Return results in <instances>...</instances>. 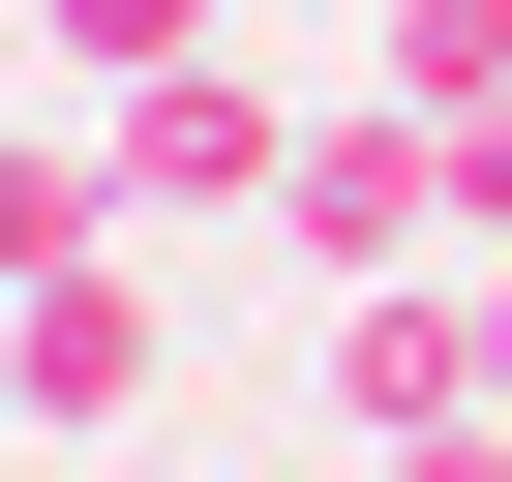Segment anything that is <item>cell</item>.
<instances>
[{
  "label": "cell",
  "mask_w": 512,
  "mask_h": 482,
  "mask_svg": "<svg viewBox=\"0 0 512 482\" xmlns=\"http://www.w3.org/2000/svg\"><path fill=\"white\" fill-rule=\"evenodd\" d=\"M452 241H482V211H452V121H422V91H302L272 272H302V302H362V272H452Z\"/></svg>",
  "instance_id": "obj_1"
},
{
  "label": "cell",
  "mask_w": 512,
  "mask_h": 482,
  "mask_svg": "<svg viewBox=\"0 0 512 482\" xmlns=\"http://www.w3.org/2000/svg\"><path fill=\"white\" fill-rule=\"evenodd\" d=\"M91 151H121V241H272V181H302V91L211 31L181 91H91Z\"/></svg>",
  "instance_id": "obj_2"
},
{
  "label": "cell",
  "mask_w": 512,
  "mask_h": 482,
  "mask_svg": "<svg viewBox=\"0 0 512 482\" xmlns=\"http://www.w3.org/2000/svg\"><path fill=\"white\" fill-rule=\"evenodd\" d=\"M151 272H121V241H91V272H31V302H0V422H31V452H151Z\"/></svg>",
  "instance_id": "obj_3"
},
{
  "label": "cell",
  "mask_w": 512,
  "mask_h": 482,
  "mask_svg": "<svg viewBox=\"0 0 512 482\" xmlns=\"http://www.w3.org/2000/svg\"><path fill=\"white\" fill-rule=\"evenodd\" d=\"M332 332V452H452V422H512L482 392V272H362V302H302Z\"/></svg>",
  "instance_id": "obj_4"
},
{
  "label": "cell",
  "mask_w": 512,
  "mask_h": 482,
  "mask_svg": "<svg viewBox=\"0 0 512 482\" xmlns=\"http://www.w3.org/2000/svg\"><path fill=\"white\" fill-rule=\"evenodd\" d=\"M91 241H121V151H91V121H0V302L91 272Z\"/></svg>",
  "instance_id": "obj_5"
},
{
  "label": "cell",
  "mask_w": 512,
  "mask_h": 482,
  "mask_svg": "<svg viewBox=\"0 0 512 482\" xmlns=\"http://www.w3.org/2000/svg\"><path fill=\"white\" fill-rule=\"evenodd\" d=\"M362 91H422V121H512V0H362Z\"/></svg>",
  "instance_id": "obj_6"
},
{
  "label": "cell",
  "mask_w": 512,
  "mask_h": 482,
  "mask_svg": "<svg viewBox=\"0 0 512 482\" xmlns=\"http://www.w3.org/2000/svg\"><path fill=\"white\" fill-rule=\"evenodd\" d=\"M31 31H61V91H181V61L241 31V0H31Z\"/></svg>",
  "instance_id": "obj_7"
},
{
  "label": "cell",
  "mask_w": 512,
  "mask_h": 482,
  "mask_svg": "<svg viewBox=\"0 0 512 482\" xmlns=\"http://www.w3.org/2000/svg\"><path fill=\"white\" fill-rule=\"evenodd\" d=\"M452 272H482V392H512V241H452Z\"/></svg>",
  "instance_id": "obj_8"
},
{
  "label": "cell",
  "mask_w": 512,
  "mask_h": 482,
  "mask_svg": "<svg viewBox=\"0 0 512 482\" xmlns=\"http://www.w3.org/2000/svg\"><path fill=\"white\" fill-rule=\"evenodd\" d=\"M392 482H512V422H452V452H392Z\"/></svg>",
  "instance_id": "obj_9"
},
{
  "label": "cell",
  "mask_w": 512,
  "mask_h": 482,
  "mask_svg": "<svg viewBox=\"0 0 512 482\" xmlns=\"http://www.w3.org/2000/svg\"><path fill=\"white\" fill-rule=\"evenodd\" d=\"M61 482H181V452H61Z\"/></svg>",
  "instance_id": "obj_10"
},
{
  "label": "cell",
  "mask_w": 512,
  "mask_h": 482,
  "mask_svg": "<svg viewBox=\"0 0 512 482\" xmlns=\"http://www.w3.org/2000/svg\"><path fill=\"white\" fill-rule=\"evenodd\" d=\"M302 482H392V452H302Z\"/></svg>",
  "instance_id": "obj_11"
}]
</instances>
